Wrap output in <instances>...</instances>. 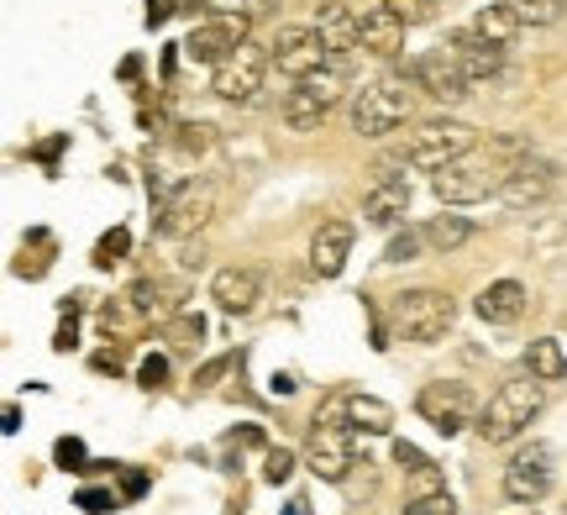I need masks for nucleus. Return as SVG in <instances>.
Returning a JSON list of instances; mask_svg holds the SVG:
<instances>
[{
    "mask_svg": "<svg viewBox=\"0 0 567 515\" xmlns=\"http://www.w3.org/2000/svg\"><path fill=\"white\" fill-rule=\"evenodd\" d=\"M174 337H179V348H200L205 321L200 316H179V321H174Z\"/></svg>",
    "mask_w": 567,
    "mask_h": 515,
    "instance_id": "nucleus-34",
    "label": "nucleus"
},
{
    "mask_svg": "<svg viewBox=\"0 0 567 515\" xmlns=\"http://www.w3.org/2000/svg\"><path fill=\"white\" fill-rule=\"evenodd\" d=\"M473 310L484 316L488 327H509V321H520V310H526V285H515V279H494V285L473 300Z\"/></svg>",
    "mask_w": 567,
    "mask_h": 515,
    "instance_id": "nucleus-21",
    "label": "nucleus"
},
{
    "mask_svg": "<svg viewBox=\"0 0 567 515\" xmlns=\"http://www.w3.org/2000/svg\"><path fill=\"white\" fill-rule=\"evenodd\" d=\"M379 6H389V11L405 21V27H421V21L436 17V0H379Z\"/></svg>",
    "mask_w": 567,
    "mask_h": 515,
    "instance_id": "nucleus-29",
    "label": "nucleus"
},
{
    "mask_svg": "<svg viewBox=\"0 0 567 515\" xmlns=\"http://www.w3.org/2000/svg\"><path fill=\"white\" fill-rule=\"evenodd\" d=\"M473 32H478V38H488L494 48H509V42H515V32H520V17H515L509 6H484V11L473 17Z\"/></svg>",
    "mask_w": 567,
    "mask_h": 515,
    "instance_id": "nucleus-25",
    "label": "nucleus"
},
{
    "mask_svg": "<svg viewBox=\"0 0 567 515\" xmlns=\"http://www.w3.org/2000/svg\"><path fill=\"white\" fill-rule=\"evenodd\" d=\"M421 237L431 253H457L467 237H473V222H467V216H431L421 227Z\"/></svg>",
    "mask_w": 567,
    "mask_h": 515,
    "instance_id": "nucleus-23",
    "label": "nucleus"
},
{
    "mask_svg": "<svg viewBox=\"0 0 567 515\" xmlns=\"http://www.w3.org/2000/svg\"><path fill=\"white\" fill-rule=\"evenodd\" d=\"M126 248H132V231H126V227H116V231H105L101 243H95V264H101V268H111V264H122V258H126Z\"/></svg>",
    "mask_w": 567,
    "mask_h": 515,
    "instance_id": "nucleus-28",
    "label": "nucleus"
},
{
    "mask_svg": "<svg viewBox=\"0 0 567 515\" xmlns=\"http://www.w3.org/2000/svg\"><path fill=\"white\" fill-rule=\"evenodd\" d=\"M405 210H410V179L405 174H384V179L363 195V216L373 222V227H394Z\"/></svg>",
    "mask_w": 567,
    "mask_h": 515,
    "instance_id": "nucleus-19",
    "label": "nucleus"
},
{
    "mask_svg": "<svg viewBox=\"0 0 567 515\" xmlns=\"http://www.w3.org/2000/svg\"><path fill=\"white\" fill-rule=\"evenodd\" d=\"M268 6H279V0H252V6H247V11H268Z\"/></svg>",
    "mask_w": 567,
    "mask_h": 515,
    "instance_id": "nucleus-42",
    "label": "nucleus"
},
{
    "mask_svg": "<svg viewBox=\"0 0 567 515\" xmlns=\"http://www.w3.org/2000/svg\"><path fill=\"white\" fill-rule=\"evenodd\" d=\"M316 32H321L331 63H347L358 48H363V17H352L342 0H326L321 11H316Z\"/></svg>",
    "mask_w": 567,
    "mask_h": 515,
    "instance_id": "nucleus-14",
    "label": "nucleus"
},
{
    "mask_svg": "<svg viewBox=\"0 0 567 515\" xmlns=\"http://www.w3.org/2000/svg\"><path fill=\"white\" fill-rule=\"evenodd\" d=\"M547 490H551V447L547 442H530V447H520L509 457L505 495L515 505H536V499H547Z\"/></svg>",
    "mask_w": 567,
    "mask_h": 515,
    "instance_id": "nucleus-11",
    "label": "nucleus"
},
{
    "mask_svg": "<svg viewBox=\"0 0 567 515\" xmlns=\"http://www.w3.org/2000/svg\"><path fill=\"white\" fill-rule=\"evenodd\" d=\"M179 147L184 153H205V147H210V126H184Z\"/></svg>",
    "mask_w": 567,
    "mask_h": 515,
    "instance_id": "nucleus-37",
    "label": "nucleus"
},
{
    "mask_svg": "<svg viewBox=\"0 0 567 515\" xmlns=\"http://www.w3.org/2000/svg\"><path fill=\"white\" fill-rule=\"evenodd\" d=\"M452 321H457V306H452V295H442V289H405L394 300V327H400L405 342L431 348V342H442L446 331H452Z\"/></svg>",
    "mask_w": 567,
    "mask_h": 515,
    "instance_id": "nucleus-5",
    "label": "nucleus"
},
{
    "mask_svg": "<svg viewBox=\"0 0 567 515\" xmlns=\"http://www.w3.org/2000/svg\"><path fill=\"white\" fill-rule=\"evenodd\" d=\"M421 231H400V237H389V248H384V264H410V258H415V253H421Z\"/></svg>",
    "mask_w": 567,
    "mask_h": 515,
    "instance_id": "nucleus-30",
    "label": "nucleus"
},
{
    "mask_svg": "<svg viewBox=\"0 0 567 515\" xmlns=\"http://www.w3.org/2000/svg\"><path fill=\"white\" fill-rule=\"evenodd\" d=\"M174 11H179L174 0H147V27H163V21L174 17Z\"/></svg>",
    "mask_w": 567,
    "mask_h": 515,
    "instance_id": "nucleus-38",
    "label": "nucleus"
},
{
    "mask_svg": "<svg viewBox=\"0 0 567 515\" xmlns=\"http://www.w3.org/2000/svg\"><path fill=\"white\" fill-rule=\"evenodd\" d=\"M542 384L547 379H509V384H499V390L488 394V405L478 411V436H484L488 447H499V442H515V436L526 432L530 421L542 415Z\"/></svg>",
    "mask_w": 567,
    "mask_h": 515,
    "instance_id": "nucleus-2",
    "label": "nucleus"
},
{
    "mask_svg": "<svg viewBox=\"0 0 567 515\" xmlns=\"http://www.w3.org/2000/svg\"><path fill=\"white\" fill-rule=\"evenodd\" d=\"M347 432L358 436H389L394 432V411L379 394H347Z\"/></svg>",
    "mask_w": 567,
    "mask_h": 515,
    "instance_id": "nucleus-22",
    "label": "nucleus"
},
{
    "mask_svg": "<svg viewBox=\"0 0 567 515\" xmlns=\"http://www.w3.org/2000/svg\"><path fill=\"white\" fill-rule=\"evenodd\" d=\"M405 80L415 84V90H425L431 101H442V105H457L467 101V69L457 59H452V48H431V53H421V59H410L405 63Z\"/></svg>",
    "mask_w": 567,
    "mask_h": 515,
    "instance_id": "nucleus-7",
    "label": "nucleus"
},
{
    "mask_svg": "<svg viewBox=\"0 0 567 515\" xmlns=\"http://www.w3.org/2000/svg\"><path fill=\"white\" fill-rule=\"evenodd\" d=\"M258 295H264L258 268H221V274L210 279V300H216L226 316H247V310L258 306Z\"/></svg>",
    "mask_w": 567,
    "mask_h": 515,
    "instance_id": "nucleus-18",
    "label": "nucleus"
},
{
    "mask_svg": "<svg viewBox=\"0 0 567 515\" xmlns=\"http://www.w3.org/2000/svg\"><path fill=\"white\" fill-rule=\"evenodd\" d=\"M352 222H321V231L310 237V268L321 274V279H337L352 258Z\"/></svg>",
    "mask_w": 567,
    "mask_h": 515,
    "instance_id": "nucleus-17",
    "label": "nucleus"
},
{
    "mask_svg": "<svg viewBox=\"0 0 567 515\" xmlns=\"http://www.w3.org/2000/svg\"><path fill=\"white\" fill-rule=\"evenodd\" d=\"M268 63H274V59H268V48L243 42V48H237L226 63H216V80H210V90H216L226 105H252V101H258V90H264Z\"/></svg>",
    "mask_w": 567,
    "mask_h": 515,
    "instance_id": "nucleus-8",
    "label": "nucleus"
},
{
    "mask_svg": "<svg viewBox=\"0 0 567 515\" xmlns=\"http://www.w3.org/2000/svg\"><path fill=\"white\" fill-rule=\"evenodd\" d=\"M415 411H421L442 436H457L463 426H473L478 400H473V390L457 384V379H436V384H425V390L415 394Z\"/></svg>",
    "mask_w": 567,
    "mask_h": 515,
    "instance_id": "nucleus-9",
    "label": "nucleus"
},
{
    "mask_svg": "<svg viewBox=\"0 0 567 515\" xmlns=\"http://www.w3.org/2000/svg\"><path fill=\"white\" fill-rule=\"evenodd\" d=\"M179 268H205V253H200V248H184Z\"/></svg>",
    "mask_w": 567,
    "mask_h": 515,
    "instance_id": "nucleus-40",
    "label": "nucleus"
},
{
    "mask_svg": "<svg viewBox=\"0 0 567 515\" xmlns=\"http://www.w3.org/2000/svg\"><path fill=\"white\" fill-rule=\"evenodd\" d=\"M216 216V185H179L174 200L158 210V231L163 237H195Z\"/></svg>",
    "mask_w": 567,
    "mask_h": 515,
    "instance_id": "nucleus-13",
    "label": "nucleus"
},
{
    "mask_svg": "<svg viewBox=\"0 0 567 515\" xmlns=\"http://www.w3.org/2000/svg\"><path fill=\"white\" fill-rule=\"evenodd\" d=\"M305 463H310V474L326 478V484H347V474L358 468V463H352V432H347V426H326V421H316L310 447H305Z\"/></svg>",
    "mask_w": 567,
    "mask_h": 515,
    "instance_id": "nucleus-12",
    "label": "nucleus"
},
{
    "mask_svg": "<svg viewBox=\"0 0 567 515\" xmlns=\"http://www.w3.org/2000/svg\"><path fill=\"white\" fill-rule=\"evenodd\" d=\"M515 153H520V143H499L494 153H463V158H452L446 168L431 174L436 200H442V206H473V200L499 195L509 179V168L520 164Z\"/></svg>",
    "mask_w": 567,
    "mask_h": 515,
    "instance_id": "nucleus-1",
    "label": "nucleus"
},
{
    "mask_svg": "<svg viewBox=\"0 0 567 515\" xmlns=\"http://www.w3.org/2000/svg\"><path fill=\"white\" fill-rule=\"evenodd\" d=\"M463 153H473V126L463 122H446V116H431V122L410 126L405 143H400V153L389 158L394 168H446L452 158H463Z\"/></svg>",
    "mask_w": 567,
    "mask_h": 515,
    "instance_id": "nucleus-3",
    "label": "nucleus"
},
{
    "mask_svg": "<svg viewBox=\"0 0 567 515\" xmlns=\"http://www.w3.org/2000/svg\"><path fill=\"white\" fill-rule=\"evenodd\" d=\"M526 363H530V373L536 379H567V352H563V342L557 337H542V342H530V352H526Z\"/></svg>",
    "mask_w": 567,
    "mask_h": 515,
    "instance_id": "nucleus-26",
    "label": "nucleus"
},
{
    "mask_svg": "<svg viewBox=\"0 0 567 515\" xmlns=\"http://www.w3.org/2000/svg\"><path fill=\"white\" fill-rule=\"evenodd\" d=\"M53 457H59L63 468H80V463H84V442H80V436H63L59 447H53Z\"/></svg>",
    "mask_w": 567,
    "mask_h": 515,
    "instance_id": "nucleus-36",
    "label": "nucleus"
},
{
    "mask_svg": "<svg viewBox=\"0 0 567 515\" xmlns=\"http://www.w3.org/2000/svg\"><path fill=\"white\" fill-rule=\"evenodd\" d=\"M95 369H101V373H116V369H122V358H116V352H95Z\"/></svg>",
    "mask_w": 567,
    "mask_h": 515,
    "instance_id": "nucleus-39",
    "label": "nucleus"
},
{
    "mask_svg": "<svg viewBox=\"0 0 567 515\" xmlns=\"http://www.w3.org/2000/svg\"><path fill=\"white\" fill-rule=\"evenodd\" d=\"M279 116H284V126H289V132H321V122L331 116V111H326V105H316V101H310V95L300 90V84H295V90L284 95Z\"/></svg>",
    "mask_w": 567,
    "mask_h": 515,
    "instance_id": "nucleus-24",
    "label": "nucleus"
},
{
    "mask_svg": "<svg viewBox=\"0 0 567 515\" xmlns=\"http://www.w3.org/2000/svg\"><path fill=\"white\" fill-rule=\"evenodd\" d=\"M80 511H90V515H105V511H116V499L105 495V490H80V499H74Z\"/></svg>",
    "mask_w": 567,
    "mask_h": 515,
    "instance_id": "nucleus-35",
    "label": "nucleus"
},
{
    "mask_svg": "<svg viewBox=\"0 0 567 515\" xmlns=\"http://www.w3.org/2000/svg\"><path fill=\"white\" fill-rule=\"evenodd\" d=\"M137 379H142V390H158L163 379H168V358H158V352H153V358H142Z\"/></svg>",
    "mask_w": 567,
    "mask_h": 515,
    "instance_id": "nucleus-33",
    "label": "nucleus"
},
{
    "mask_svg": "<svg viewBox=\"0 0 567 515\" xmlns=\"http://www.w3.org/2000/svg\"><path fill=\"white\" fill-rule=\"evenodd\" d=\"M410 111H415V101H410L405 80H373V84H363V90L352 95L347 122H352L358 137H389L394 126L410 122Z\"/></svg>",
    "mask_w": 567,
    "mask_h": 515,
    "instance_id": "nucleus-4",
    "label": "nucleus"
},
{
    "mask_svg": "<svg viewBox=\"0 0 567 515\" xmlns=\"http://www.w3.org/2000/svg\"><path fill=\"white\" fill-rule=\"evenodd\" d=\"M147 490V474H126V495H142Z\"/></svg>",
    "mask_w": 567,
    "mask_h": 515,
    "instance_id": "nucleus-41",
    "label": "nucleus"
},
{
    "mask_svg": "<svg viewBox=\"0 0 567 515\" xmlns=\"http://www.w3.org/2000/svg\"><path fill=\"white\" fill-rule=\"evenodd\" d=\"M446 48H452V59L467 69V80H494V74L505 69V48H494L488 38H478L473 27L446 32Z\"/></svg>",
    "mask_w": 567,
    "mask_h": 515,
    "instance_id": "nucleus-16",
    "label": "nucleus"
},
{
    "mask_svg": "<svg viewBox=\"0 0 567 515\" xmlns=\"http://www.w3.org/2000/svg\"><path fill=\"white\" fill-rule=\"evenodd\" d=\"M363 48L373 59H400L405 53V21L394 17L389 6H373L363 17Z\"/></svg>",
    "mask_w": 567,
    "mask_h": 515,
    "instance_id": "nucleus-20",
    "label": "nucleus"
},
{
    "mask_svg": "<svg viewBox=\"0 0 567 515\" xmlns=\"http://www.w3.org/2000/svg\"><path fill=\"white\" fill-rule=\"evenodd\" d=\"M289 474H295V453H289V447H268V457H264V478H268V484H284Z\"/></svg>",
    "mask_w": 567,
    "mask_h": 515,
    "instance_id": "nucleus-31",
    "label": "nucleus"
},
{
    "mask_svg": "<svg viewBox=\"0 0 567 515\" xmlns=\"http://www.w3.org/2000/svg\"><path fill=\"white\" fill-rule=\"evenodd\" d=\"M551 185H557V164H547V158H520V164L509 168L499 200H505V206H542L551 195Z\"/></svg>",
    "mask_w": 567,
    "mask_h": 515,
    "instance_id": "nucleus-15",
    "label": "nucleus"
},
{
    "mask_svg": "<svg viewBox=\"0 0 567 515\" xmlns=\"http://www.w3.org/2000/svg\"><path fill=\"white\" fill-rule=\"evenodd\" d=\"M247 27H252V11H237V6H226V11H216V17H205L189 38H184V59L195 63H226L247 38Z\"/></svg>",
    "mask_w": 567,
    "mask_h": 515,
    "instance_id": "nucleus-6",
    "label": "nucleus"
},
{
    "mask_svg": "<svg viewBox=\"0 0 567 515\" xmlns=\"http://www.w3.org/2000/svg\"><path fill=\"white\" fill-rule=\"evenodd\" d=\"M505 6L520 17V27H551L567 17V0H505Z\"/></svg>",
    "mask_w": 567,
    "mask_h": 515,
    "instance_id": "nucleus-27",
    "label": "nucleus"
},
{
    "mask_svg": "<svg viewBox=\"0 0 567 515\" xmlns=\"http://www.w3.org/2000/svg\"><path fill=\"white\" fill-rule=\"evenodd\" d=\"M268 59H274V69L289 74V80H310L316 69L331 63V53H326V42L316 27H279V38L268 42Z\"/></svg>",
    "mask_w": 567,
    "mask_h": 515,
    "instance_id": "nucleus-10",
    "label": "nucleus"
},
{
    "mask_svg": "<svg viewBox=\"0 0 567 515\" xmlns=\"http://www.w3.org/2000/svg\"><path fill=\"white\" fill-rule=\"evenodd\" d=\"M452 511H457V505H452V495H446V490H436V495H421V499H415L405 515H452Z\"/></svg>",
    "mask_w": 567,
    "mask_h": 515,
    "instance_id": "nucleus-32",
    "label": "nucleus"
},
{
    "mask_svg": "<svg viewBox=\"0 0 567 515\" xmlns=\"http://www.w3.org/2000/svg\"><path fill=\"white\" fill-rule=\"evenodd\" d=\"M237 6H243V0H237Z\"/></svg>",
    "mask_w": 567,
    "mask_h": 515,
    "instance_id": "nucleus-43",
    "label": "nucleus"
}]
</instances>
